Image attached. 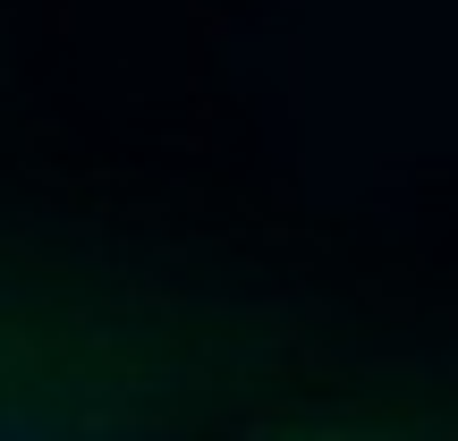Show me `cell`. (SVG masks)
<instances>
[{"label": "cell", "mask_w": 458, "mask_h": 441, "mask_svg": "<svg viewBox=\"0 0 458 441\" xmlns=\"http://www.w3.org/2000/svg\"><path fill=\"white\" fill-rule=\"evenodd\" d=\"M348 348L229 246L0 204V441H213Z\"/></svg>", "instance_id": "obj_1"}, {"label": "cell", "mask_w": 458, "mask_h": 441, "mask_svg": "<svg viewBox=\"0 0 458 441\" xmlns=\"http://www.w3.org/2000/svg\"><path fill=\"white\" fill-rule=\"evenodd\" d=\"M213 441H458V357L348 348L323 374L272 391Z\"/></svg>", "instance_id": "obj_2"}]
</instances>
